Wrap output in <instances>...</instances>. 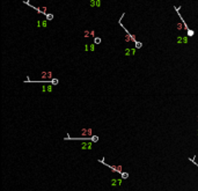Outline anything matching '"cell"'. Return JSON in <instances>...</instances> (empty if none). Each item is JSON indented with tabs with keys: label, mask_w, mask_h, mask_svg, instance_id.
<instances>
[{
	"label": "cell",
	"mask_w": 198,
	"mask_h": 191,
	"mask_svg": "<svg viewBox=\"0 0 198 191\" xmlns=\"http://www.w3.org/2000/svg\"><path fill=\"white\" fill-rule=\"evenodd\" d=\"M100 42H101V40H100V38H95V43H96V44H99Z\"/></svg>",
	"instance_id": "cell-1"
},
{
	"label": "cell",
	"mask_w": 198,
	"mask_h": 191,
	"mask_svg": "<svg viewBox=\"0 0 198 191\" xmlns=\"http://www.w3.org/2000/svg\"><path fill=\"white\" fill-rule=\"evenodd\" d=\"M123 177H124V179H126V177H127V174H126V173H124V174H123Z\"/></svg>",
	"instance_id": "cell-2"
}]
</instances>
